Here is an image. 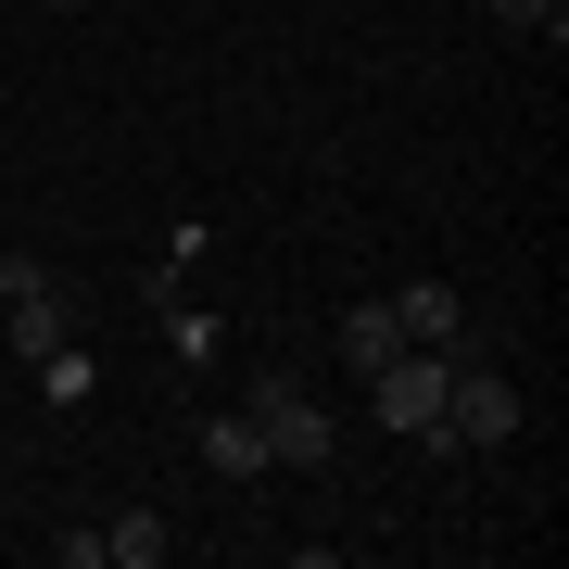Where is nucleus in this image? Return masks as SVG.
Wrapping results in <instances>:
<instances>
[{
    "label": "nucleus",
    "mask_w": 569,
    "mask_h": 569,
    "mask_svg": "<svg viewBox=\"0 0 569 569\" xmlns=\"http://www.w3.org/2000/svg\"><path fill=\"white\" fill-rule=\"evenodd\" d=\"M241 418L266 430V468H342V418L317 406L305 367H266V380L241 392Z\"/></svg>",
    "instance_id": "1"
},
{
    "label": "nucleus",
    "mask_w": 569,
    "mask_h": 569,
    "mask_svg": "<svg viewBox=\"0 0 569 569\" xmlns=\"http://www.w3.org/2000/svg\"><path fill=\"white\" fill-rule=\"evenodd\" d=\"M430 443H456V456H493V443H519V380L493 355H456L443 367V430Z\"/></svg>",
    "instance_id": "2"
},
{
    "label": "nucleus",
    "mask_w": 569,
    "mask_h": 569,
    "mask_svg": "<svg viewBox=\"0 0 569 569\" xmlns=\"http://www.w3.org/2000/svg\"><path fill=\"white\" fill-rule=\"evenodd\" d=\"M0 317H13V355L39 367L51 342H77V279L39 266V253H0Z\"/></svg>",
    "instance_id": "3"
},
{
    "label": "nucleus",
    "mask_w": 569,
    "mask_h": 569,
    "mask_svg": "<svg viewBox=\"0 0 569 569\" xmlns=\"http://www.w3.org/2000/svg\"><path fill=\"white\" fill-rule=\"evenodd\" d=\"M443 367H456V355H430V342H406L392 367H367V406H380V430L430 443V430H443Z\"/></svg>",
    "instance_id": "4"
},
{
    "label": "nucleus",
    "mask_w": 569,
    "mask_h": 569,
    "mask_svg": "<svg viewBox=\"0 0 569 569\" xmlns=\"http://www.w3.org/2000/svg\"><path fill=\"white\" fill-rule=\"evenodd\" d=\"M392 329H406V342H430V355H481V329H468V291H456V279H406V291H392Z\"/></svg>",
    "instance_id": "5"
},
{
    "label": "nucleus",
    "mask_w": 569,
    "mask_h": 569,
    "mask_svg": "<svg viewBox=\"0 0 569 569\" xmlns=\"http://www.w3.org/2000/svg\"><path fill=\"white\" fill-rule=\"evenodd\" d=\"M329 342H342V367L367 380V367H392V355H406V329H392V305H342V329H329Z\"/></svg>",
    "instance_id": "6"
},
{
    "label": "nucleus",
    "mask_w": 569,
    "mask_h": 569,
    "mask_svg": "<svg viewBox=\"0 0 569 569\" xmlns=\"http://www.w3.org/2000/svg\"><path fill=\"white\" fill-rule=\"evenodd\" d=\"M203 468H216V481H266V430H253L241 406H228V418H203Z\"/></svg>",
    "instance_id": "7"
},
{
    "label": "nucleus",
    "mask_w": 569,
    "mask_h": 569,
    "mask_svg": "<svg viewBox=\"0 0 569 569\" xmlns=\"http://www.w3.org/2000/svg\"><path fill=\"white\" fill-rule=\"evenodd\" d=\"M178 557V531H164L152 507H127V519H102V569H164Z\"/></svg>",
    "instance_id": "8"
},
{
    "label": "nucleus",
    "mask_w": 569,
    "mask_h": 569,
    "mask_svg": "<svg viewBox=\"0 0 569 569\" xmlns=\"http://www.w3.org/2000/svg\"><path fill=\"white\" fill-rule=\"evenodd\" d=\"M152 317H164V342H178L190 367H216V342H228V317H216V305H190V291H164Z\"/></svg>",
    "instance_id": "9"
},
{
    "label": "nucleus",
    "mask_w": 569,
    "mask_h": 569,
    "mask_svg": "<svg viewBox=\"0 0 569 569\" xmlns=\"http://www.w3.org/2000/svg\"><path fill=\"white\" fill-rule=\"evenodd\" d=\"M89 380H102L89 342H51V355H39V392H51V406H89Z\"/></svg>",
    "instance_id": "10"
},
{
    "label": "nucleus",
    "mask_w": 569,
    "mask_h": 569,
    "mask_svg": "<svg viewBox=\"0 0 569 569\" xmlns=\"http://www.w3.org/2000/svg\"><path fill=\"white\" fill-rule=\"evenodd\" d=\"M493 26H507V39H545V51H557V39H569V0H493Z\"/></svg>",
    "instance_id": "11"
},
{
    "label": "nucleus",
    "mask_w": 569,
    "mask_h": 569,
    "mask_svg": "<svg viewBox=\"0 0 569 569\" xmlns=\"http://www.w3.org/2000/svg\"><path fill=\"white\" fill-rule=\"evenodd\" d=\"M39 13H89V0H39Z\"/></svg>",
    "instance_id": "12"
}]
</instances>
